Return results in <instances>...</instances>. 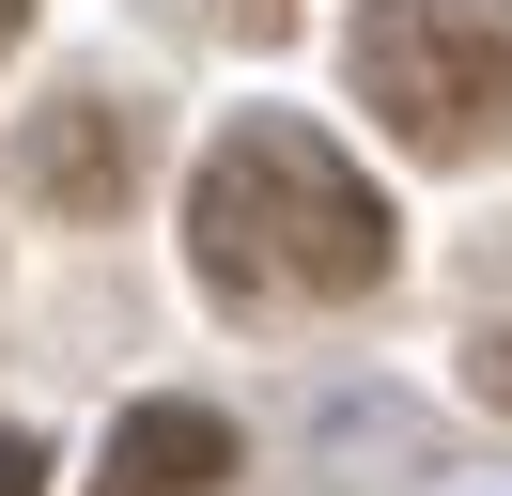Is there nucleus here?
Here are the masks:
<instances>
[{"label": "nucleus", "mask_w": 512, "mask_h": 496, "mask_svg": "<svg viewBox=\"0 0 512 496\" xmlns=\"http://www.w3.org/2000/svg\"><path fill=\"white\" fill-rule=\"evenodd\" d=\"M187 264H202L218 310H357L388 279V202L357 186L342 140L249 109L187 171Z\"/></svg>", "instance_id": "nucleus-1"}, {"label": "nucleus", "mask_w": 512, "mask_h": 496, "mask_svg": "<svg viewBox=\"0 0 512 496\" xmlns=\"http://www.w3.org/2000/svg\"><path fill=\"white\" fill-rule=\"evenodd\" d=\"M0 496H47V450H32V434H0Z\"/></svg>", "instance_id": "nucleus-6"}, {"label": "nucleus", "mask_w": 512, "mask_h": 496, "mask_svg": "<svg viewBox=\"0 0 512 496\" xmlns=\"http://www.w3.org/2000/svg\"><path fill=\"white\" fill-rule=\"evenodd\" d=\"M342 62H357V109L435 171L512 140V0H357Z\"/></svg>", "instance_id": "nucleus-2"}, {"label": "nucleus", "mask_w": 512, "mask_h": 496, "mask_svg": "<svg viewBox=\"0 0 512 496\" xmlns=\"http://www.w3.org/2000/svg\"><path fill=\"white\" fill-rule=\"evenodd\" d=\"M109 481H140V496L233 481V419L218 403H125V419H109Z\"/></svg>", "instance_id": "nucleus-4"}, {"label": "nucleus", "mask_w": 512, "mask_h": 496, "mask_svg": "<svg viewBox=\"0 0 512 496\" xmlns=\"http://www.w3.org/2000/svg\"><path fill=\"white\" fill-rule=\"evenodd\" d=\"M466 372H481V403L512 419V326H481V357H466Z\"/></svg>", "instance_id": "nucleus-5"}, {"label": "nucleus", "mask_w": 512, "mask_h": 496, "mask_svg": "<svg viewBox=\"0 0 512 496\" xmlns=\"http://www.w3.org/2000/svg\"><path fill=\"white\" fill-rule=\"evenodd\" d=\"M140 155H156V124H140L125 93H63V109L16 124V202H47V217H125L140 202Z\"/></svg>", "instance_id": "nucleus-3"}, {"label": "nucleus", "mask_w": 512, "mask_h": 496, "mask_svg": "<svg viewBox=\"0 0 512 496\" xmlns=\"http://www.w3.org/2000/svg\"><path fill=\"white\" fill-rule=\"evenodd\" d=\"M16 31H32V0H0V47H16Z\"/></svg>", "instance_id": "nucleus-7"}]
</instances>
